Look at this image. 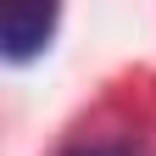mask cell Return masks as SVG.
I'll return each instance as SVG.
<instances>
[{"label": "cell", "instance_id": "cell-1", "mask_svg": "<svg viewBox=\"0 0 156 156\" xmlns=\"http://www.w3.org/2000/svg\"><path fill=\"white\" fill-rule=\"evenodd\" d=\"M50 34H56V6L17 0V6H6V17H0V50H6V62H34V56L50 45Z\"/></svg>", "mask_w": 156, "mask_h": 156}, {"label": "cell", "instance_id": "cell-2", "mask_svg": "<svg viewBox=\"0 0 156 156\" xmlns=\"http://www.w3.org/2000/svg\"><path fill=\"white\" fill-rule=\"evenodd\" d=\"M67 156H145V151H134V145H73Z\"/></svg>", "mask_w": 156, "mask_h": 156}]
</instances>
